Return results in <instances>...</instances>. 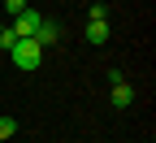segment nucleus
<instances>
[{"mask_svg":"<svg viewBox=\"0 0 156 143\" xmlns=\"http://www.w3.org/2000/svg\"><path fill=\"white\" fill-rule=\"evenodd\" d=\"M9 61H13L17 70L30 74V70H39V61H44V48H39L35 39H17V44L9 48Z\"/></svg>","mask_w":156,"mask_h":143,"instance_id":"obj_1","label":"nucleus"},{"mask_svg":"<svg viewBox=\"0 0 156 143\" xmlns=\"http://www.w3.org/2000/svg\"><path fill=\"white\" fill-rule=\"evenodd\" d=\"M39 22H44V17H39L35 9H22V13H17L13 22H9V30H13L17 39H35V30H39Z\"/></svg>","mask_w":156,"mask_h":143,"instance_id":"obj_2","label":"nucleus"},{"mask_svg":"<svg viewBox=\"0 0 156 143\" xmlns=\"http://www.w3.org/2000/svg\"><path fill=\"white\" fill-rule=\"evenodd\" d=\"M108 95H113V109H130L134 104V87L130 83H108Z\"/></svg>","mask_w":156,"mask_h":143,"instance_id":"obj_3","label":"nucleus"},{"mask_svg":"<svg viewBox=\"0 0 156 143\" xmlns=\"http://www.w3.org/2000/svg\"><path fill=\"white\" fill-rule=\"evenodd\" d=\"M56 39H61V26L44 17V22H39V30H35V44H39V48H48V44H56Z\"/></svg>","mask_w":156,"mask_h":143,"instance_id":"obj_4","label":"nucleus"},{"mask_svg":"<svg viewBox=\"0 0 156 143\" xmlns=\"http://www.w3.org/2000/svg\"><path fill=\"white\" fill-rule=\"evenodd\" d=\"M87 44H108V22H87Z\"/></svg>","mask_w":156,"mask_h":143,"instance_id":"obj_5","label":"nucleus"},{"mask_svg":"<svg viewBox=\"0 0 156 143\" xmlns=\"http://www.w3.org/2000/svg\"><path fill=\"white\" fill-rule=\"evenodd\" d=\"M13 134H17V121L13 117H0V143H9Z\"/></svg>","mask_w":156,"mask_h":143,"instance_id":"obj_6","label":"nucleus"},{"mask_svg":"<svg viewBox=\"0 0 156 143\" xmlns=\"http://www.w3.org/2000/svg\"><path fill=\"white\" fill-rule=\"evenodd\" d=\"M87 17H91V22H108V5H91Z\"/></svg>","mask_w":156,"mask_h":143,"instance_id":"obj_7","label":"nucleus"},{"mask_svg":"<svg viewBox=\"0 0 156 143\" xmlns=\"http://www.w3.org/2000/svg\"><path fill=\"white\" fill-rule=\"evenodd\" d=\"M5 9H9V17H17L22 9H30V5H26V0H5Z\"/></svg>","mask_w":156,"mask_h":143,"instance_id":"obj_8","label":"nucleus"},{"mask_svg":"<svg viewBox=\"0 0 156 143\" xmlns=\"http://www.w3.org/2000/svg\"><path fill=\"white\" fill-rule=\"evenodd\" d=\"M5 26H9V22H0V30H5Z\"/></svg>","mask_w":156,"mask_h":143,"instance_id":"obj_9","label":"nucleus"},{"mask_svg":"<svg viewBox=\"0 0 156 143\" xmlns=\"http://www.w3.org/2000/svg\"><path fill=\"white\" fill-rule=\"evenodd\" d=\"M0 52H5V48H0Z\"/></svg>","mask_w":156,"mask_h":143,"instance_id":"obj_10","label":"nucleus"}]
</instances>
